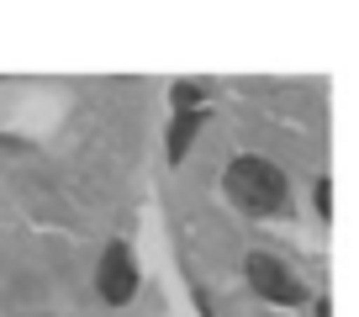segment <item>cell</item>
Masks as SVG:
<instances>
[{"label": "cell", "instance_id": "6da1fadb", "mask_svg": "<svg viewBox=\"0 0 359 317\" xmlns=\"http://www.w3.org/2000/svg\"><path fill=\"white\" fill-rule=\"evenodd\" d=\"M222 191H227V201H233L238 212H248V217H275L291 201L285 170L269 164L264 154H238L233 164H227V175H222Z\"/></svg>", "mask_w": 359, "mask_h": 317}, {"label": "cell", "instance_id": "7a4b0ae2", "mask_svg": "<svg viewBox=\"0 0 359 317\" xmlns=\"http://www.w3.org/2000/svg\"><path fill=\"white\" fill-rule=\"evenodd\" d=\"M243 281H248V291H254V296H264V302H275V306L306 302L302 281L280 264V254H269V249H254V254L243 259Z\"/></svg>", "mask_w": 359, "mask_h": 317}, {"label": "cell", "instance_id": "3957f363", "mask_svg": "<svg viewBox=\"0 0 359 317\" xmlns=\"http://www.w3.org/2000/svg\"><path fill=\"white\" fill-rule=\"evenodd\" d=\"M95 291H101L106 306H127L137 296V259H133V249H127L122 238L106 243L101 264H95Z\"/></svg>", "mask_w": 359, "mask_h": 317}, {"label": "cell", "instance_id": "277c9868", "mask_svg": "<svg viewBox=\"0 0 359 317\" xmlns=\"http://www.w3.org/2000/svg\"><path fill=\"white\" fill-rule=\"evenodd\" d=\"M196 127H201V112H180V116H175V127H169V143H164L169 164H185V154H191V143H196Z\"/></svg>", "mask_w": 359, "mask_h": 317}, {"label": "cell", "instance_id": "5b68a950", "mask_svg": "<svg viewBox=\"0 0 359 317\" xmlns=\"http://www.w3.org/2000/svg\"><path fill=\"white\" fill-rule=\"evenodd\" d=\"M317 212L333 217V180H317Z\"/></svg>", "mask_w": 359, "mask_h": 317}]
</instances>
